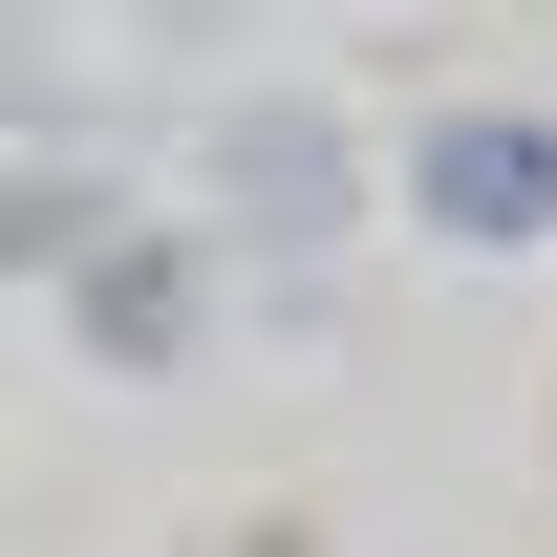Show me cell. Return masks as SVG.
<instances>
[{"label":"cell","mask_w":557,"mask_h":557,"mask_svg":"<svg viewBox=\"0 0 557 557\" xmlns=\"http://www.w3.org/2000/svg\"><path fill=\"white\" fill-rule=\"evenodd\" d=\"M429 236H472V258H515V236H557V129L536 108H450V129L408 150Z\"/></svg>","instance_id":"1"},{"label":"cell","mask_w":557,"mask_h":557,"mask_svg":"<svg viewBox=\"0 0 557 557\" xmlns=\"http://www.w3.org/2000/svg\"><path fill=\"white\" fill-rule=\"evenodd\" d=\"M344 129H322V108H236V129H214V214H236V236H258V258H322V236H344Z\"/></svg>","instance_id":"2"},{"label":"cell","mask_w":557,"mask_h":557,"mask_svg":"<svg viewBox=\"0 0 557 557\" xmlns=\"http://www.w3.org/2000/svg\"><path fill=\"white\" fill-rule=\"evenodd\" d=\"M65 322L108 364H194V258H172V236H108V258L65 278Z\"/></svg>","instance_id":"3"}]
</instances>
